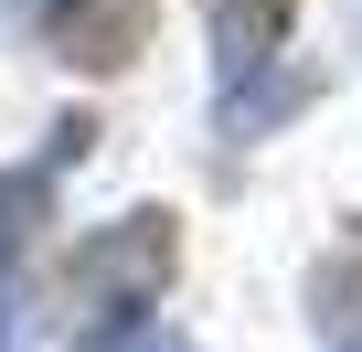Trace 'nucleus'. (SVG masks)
<instances>
[{"mask_svg": "<svg viewBox=\"0 0 362 352\" xmlns=\"http://www.w3.org/2000/svg\"><path fill=\"white\" fill-rule=\"evenodd\" d=\"M64 43H86V64H128L139 54V11H96V0H64Z\"/></svg>", "mask_w": 362, "mask_h": 352, "instance_id": "obj_1", "label": "nucleus"}, {"mask_svg": "<svg viewBox=\"0 0 362 352\" xmlns=\"http://www.w3.org/2000/svg\"><path fill=\"white\" fill-rule=\"evenodd\" d=\"M288 11H298V0H214V33H224L235 64H256V54L288 33Z\"/></svg>", "mask_w": 362, "mask_h": 352, "instance_id": "obj_2", "label": "nucleus"}]
</instances>
